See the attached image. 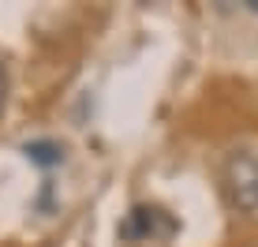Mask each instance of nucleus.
I'll return each instance as SVG.
<instances>
[{
	"instance_id": "obj_1",
	"label": "nucleus",
	"mask_w": 258,
	"mask_h": 247,
	"mask_svg": "<svg viewBox=\"0 0 258 247\" xmlns=\"http://www.w3.org/2000/svg\"><path fill=\"white\" fill-rule=\"evenodd\" d=\"M221 180H225V195L236 214L258 217V150H247V146L232 150L225 157Z\"/></svg>"
},
{
	"instance_id": "obj_2",
	"label": "nucleus",
	"mask_w": 258,
	"mask_h": 247,
	"mask_svg": "<svg viewBox=\"0 0 258 247\" xmlns=\"http://www.w3.org/2000/svg\"><path fill=\"white\" fill-rule=\"evenodd\" d=\"M23 154L30 157L34 165H41V169H52V165L64 161V146L52 143V139H34V143L23 146Z\"/></svg>"
},
{
	"instance_id": "obj_3",
	"label": "nucleus",
	"mask_w": 258,
	"mask_h": 247,
	"mask_svg": "<svg viewBox=\"0 0 258 247\" xmlns=\"http://www.w3.org/2000/svg\"><path fill=\"white\" fill-rule=\"evenodd\" d=\"M4 105H8V72L0 64V112H4Z\"/></svg>"
}]
</instances>
